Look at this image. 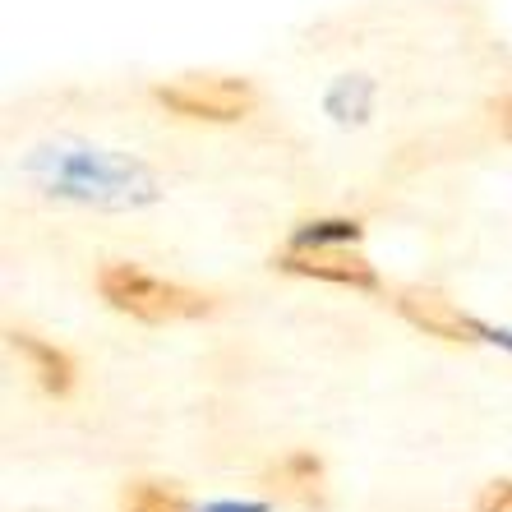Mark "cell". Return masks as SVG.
<instances>
[{"instance_id":"6da1fadb","label":"cell","mask_w":512,"mask_h":512,"mask_svg":"<svg viewBox=\"0 0 512 512\" xmlns=\"http://www.w3.org/2000/svg\"><path fill=\"white\" fill-rule=\"evenodd\" d=\"M97 291L111 310L134 314L143 323H176V319H203L213 314V296L190 291V286L162 282V277L143 273L134 263H102L97 273Z\"/></svg>"},{"instance_id":"7a4b0ae2","label":"cell","mask_w":512,"mask_h":512,"mask_svg":"<svg viewBox=\"0 0 512 512\" xmlns=\"http://www.w3.org/2000/svg\"><path fill=\"white\" fill-rule=\"evenodd\" d=\"M157 102L171 116L231 125V120H245L254 111V88L245 79H227V74H190V79L157 88Z\"/></svg>"},{"instance_id":"3957f363","label":"cell","mask_w":512,"mask_h":512,"mask_svg":"<svg viewBox=\"0 0 512 512\" xmlns=\"http://www.w3.org/2000/svg\"><path fill=\"white\" fill-rule=\"evenodd\" d=\"M286 273H300V277H319V282H337V286H360L370 291L379 277L356 250L346 245H291V250L277 259Z\"/></svg>"},{"instance_id":"277c9868","label":"cell","mask_w":512,"mask_h":512,"mask_svg":"<svg viewBox=\"0 0 512 512\" xmlns=\"http://www.w3.org/2000/svg\"><path fill=\"white\" fill-rule=\"evenodd\" d=\"M397 310H402V319L411 328H420L429 337H443V342H480L485 337V328L476 319H466L453 300H443L439 291H402Z\"/></svg>"},{"instance_id":"5b68a950","label":"cell","mask_w":512,"mask_h":512,"mask_svg":"<svg viewBox=\"0 0 512 512\" xmlns=\"http://www.w3.org/2000/svg\"><path fill=\"white\" fill-rule=\"evenodd\" d=\"M268 485L296 508H323V462L305 448L286 453L282 462L268 471Z\"/></svg>"},{"instance_id":"8992f818","label":"cell","mask_w":512,"mask_h":512,"mask_svg":"<svg viewBox=\"0 0 512 512\" xmlns=\"http://www.w3.org/2000/svg\"><path fill=\"white\" fill-rule=\"evenodd\" d=\"M10 342L28 356V365H33V379H37V388H42V393L65 397V393L74 388L79 370H74V360L65 356L60 346L42 342V337H33V333H10Z\"/></svg>"},{"instance_id":"52a82bcc","label":"cell","mask_w":512,"mask_h":512,"mask_svg":"<svg viewBox=\"0 0 512 512\" xmlns=\"http://www.w3.org/2000/svg\"><path fill=\"white\" fill-rule=\"evenodd\" d=\"M120 512H190V499L162 480H134L120 499Z\"/></svg>"},{"instance_id":"ba28073f","label":"cell","mask_w":512,"mask_h":512,"mask_svg":"<svg viewBox=\"0 0 512 512\" xmlns=\"http://www.w3.org/2000/svg\"><path fill=\"white\" fill-rule=\"evenodd\" d=\"M476 512H512V480H494L480 489Z\"/></svg>"},{"instance_id":"9c48e42d","label":"cell","mask_w":512,"mask_h":512,"mask_svg":"<svg viewBox=\"0 0 512 512\" xmlns=\"http://www.w3.org/2000/svg\"><path fill=\"white\" fill-rule=\"evenodd\" d=\"M494 116H499V130L512 139V97H508V102H499V111H494Z\"/></svg>"}]
</instances>
